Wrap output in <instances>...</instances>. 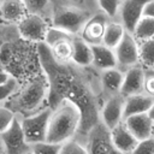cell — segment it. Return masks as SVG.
Returning <instances> with one entry per match:
<instances>
[{"instance_id": "277c9868", "label": "cell", "mask_w": 154, "mask_h": 154, "mask_svg": "<svg viewBox=\"0 0 154 154\" xmlns=\"http://www.w3.org/2000/svg\"><path fill=\"white\" fill-rule=\"evenodd\" d=\"M99 11L96 5L76 4L70 0H53L51 25L63 29L72 35H79L89 17Z\"/></svg>"}, {"instance_id": "d6986e66", "label": "cell", "mask_w": 154, "mask_h": 154, "mask_svg": "<svg viewBox=\"0 0 154 154\" xmlns=\"http://www.w3.org/2000/svg\"><path fill=\"white\" fill-rule=\"evenodd\" d=\"M28 13L22 0H0V19L8 23H17Z\"/></svg>"}, {"instance_id": "9a60e30c", "label": "cell", "mask_w": 154, "mask_h": 154, "mask_svg": "<svg viewBox=\"0 0 154 154\" xmlns=\"http://www.w3.org/2000/svg\"><path fill=\"white\" fill-rule=\"evenodd\" d=\"M91 46V66L97 70L99 72L117 67V59H116V53L113 48H109L105 46L103 43H97V45H90Z\"/></svg>"}, {"instance_id": "8d00e7d4", "label": "cell", "mask_w": 154, "mask_h": 154, "mask_svg": "<svg viewBox=\"0 0 154 154\" xmlns=\"http://www.w3.org/2000/svg\"><path fill=\"white\" fill-rule=\"evenodd\" d=\"M0 154H5V149H4V146H2L1 140H0Z\"/></svg>"}, {"instance_id": "ffe728a7", "label": "cell", "mask_w": 154, "mask_h": 154, "mask_svg": "<svg viewBox=\"0 0 154 154\" xmlns=\"http://www.w3.org/2000/svg\"><path fill=\"white\" fill-rule=\"evenodd\" d=\"M91 46L85 42L79 35H75L72 38V58L71 61L81 67L91 66Z\"/></svg>"}, {"instance_id": "1f68e13d", "label": "cell", "mask_w": 154, "mask_h": 154, "mask_svg": "<svg viewBox=\"0 0 154 154\" xmlns=\"http://www.w3.org/2000/svg\"><path fill=\"white\" fill-rule=\"evenodd\" d=\"M131 154H154V137L149 136L140 140Z\"/></svg>"}, {"instance_id": "e575fe53", "label": "cell", "mask_w": 154, "mask_h": 154, "mask_svg": "<svg viewBox=\"0 0 154 154\" xmlns=\"http://www.w3.org/2000/svg\"><path fill=\"white\" fill-rule=\"evenodd\" d=\"M76 4H89V5H96V1H90V0H70Z\"/></svg>"}, {"instance_id": "7a4b0ae2", "label": "cell", "mask_w": 154, "mask_h": 154, "mask_svg": "<svg viewBox=\"0 0 154 154\" xmlns=\"http://www.w3.org/2000/svg\"><path fill=\"white\" fill-rule=\"evenodd\" d=\"M48 83L45 73H40L22 83L16 93L4 102L18 117L34 114L47 106Z\"/></svg>"}, {"instance_id": "484cf974", "label": "cell", "mask_w": 154, "mask_h": 154, "mask_svg": "<svg viewBox=\"0 0 154 154\" xmlns=\"http://www.w3.org/2000/svg\"><path fill=\"white\" fill-rule=\"evenodd\" d=\"M59 154H88V150L85 143L77 137H73L60 144Z\"/></svg>"}, {"instance_id": "836d02e7", "label": "cell", "mask_w": 154, "mask_h": 154, "mask_svg": "<svg viewBox=\"0 0 154 154\" xmlns=\"http://www.w3.org/2000/svg\"><path fill=\"white\" fill-rule=\"evenodd\" d=\"M143 16L144 17H150L154 18V0H149L143 10Z\"/></svg>"}, {"instance_id": "f35d334b", "label": "cell", "mask_w": 154, "mask_h": 154, "mask_svg": "<svg viewBox=\"0 0 154 154\" xmlns=\"http://www.w3.org/2000/svg\"><path fill=\"white\" fill-rule=\"evenodd\" d=\"M25 154H32V152H31V149H30V150H29V152H26V153H25Z\"/></svg>"}, {"instance_id": "52a82bcc", "label": "cell", "mask_w": 154, "mask_h": 154, "mask_svg": "<svg viewBox=\"0 0 154 154\" xmlns=\"http://www.w3.org/2000/svg\"><path fill=\"white\" fill-rule=\"evenodd\" d=\"M85 146L88 154H125L116 148L111 138L109 129L101 122L96 123L87 134Z\"/></svg>"}, {"instance_id": "5bb4252c", "label": "cell", "mask_w": 154, "mask_h": 154, "mask_svg": "<svg viewBox=\"0 0 154 154\" xmlns=\"http://www.w3.org/2000/svg\"><path fill=\"white\" fill-rule=\"evenodd\" d=\"M109 132H111L112 142L116 146V148L118 150H120L122 153L131 154V152L136 147L138 140L131 134V131L128 129L125 123L124 122L119 123L118 125L112 128L109 130Z\"/></svg>"}, {"instance_id": "8992f818", "label": "cell", "mask_w": 154, "mask_h": 154, "mask_svg": "<svg viewBox=\"0 0 154 154\" xmlns=\"http://www.w3.org/2000/svg\"><path fill=\"white\" fill-rule=\"evenodd\" d=\"M51 26V20L41 14L26 13L17 23V32L24 41L31 43L43 42L46 32Z\"/></svg>"}, {"instance_id": "603a6c76", "label": "cell", "mask_w": 154, "mask_h": 154, "mask_svg": "<svg viewBox=\"0 0 154 154\" xmlns=\"http://www.w3.org/2000/svg\"><path fill=\"white\" fill-rule=\"evenodd\" d=\"M140 64L146 69H154V37L138 41Z\"/></svg>"}, {"instance_id": "6da1fadb", "label": "cell", "mask_w": 154, "mask_h": 154, "mask_svg": "<svg viewBox=\"0 0 154 154\" xmlns=\"http://www.w3.org/2000/svg\"><path fill=\"white\" fill-rule=\"evenodd\" d=\"M36 47L48 83L47 105L53 107L60 100H69L77 105L82 113V125L76 137L85 143L87 134L100 122V108L105 101L100 72L93 66L81 67L72 61H55L49 47L43 42L37 43Z\"/></svg>"}, {"instance_id": "d4e9b609", "label": "cell", "mask_w": 154, "mask_h": 154, "mask_svg": "<svg viewBox=\"0 0 154 154\" xmlns=\"http://www.w3.org/2000/svg\"><path fill=\"white\" fill-rule=\"evenodd\" d=\"M132 35L137 41H143L154 37V18L143 16L137 23Z\"/></svg>"}, {"instance_id": "3957f363", "label": "cell", "mask_w": 154, "mask_h": 154, "mask_svg": "<svg viewBox=\"0 0 154 154\" xmlns=\"http://www.w3.org/2000/svg\"><path fill=\"white\" fill-rule=\"evenodd\" d=\"M82 125V113L77 105L69 100H60L52 107L48 124L47 141L61 144L77 136Z\"/></svg>"}, {"instance_id": "5b68a950", "label": "cell", "mask_w": 154, "mask_h": 154, "mask_svg": "<svg viewBox=\"0 0 154 154\" xmlns=\"http://www.w3.org/2000/svg\"><path fill=\"white\" fill-rule=\"evenodd\" d=\"M51 114H52V107L47 105L34 114L26 117H19L25 140L30 146L47 141Z\"/></svg>"}, {"instance_id": "74e56055", "label": "cell", "mask_w": 154, "mask_h": 154, "mask_svg": "<svg viewBox=\"0 0 154 154\" xmlns=\"http://www.w3.org/2000/svg\"><path fill=\"white\" fill-rule=\"evenodd\" d=\"M152 137H154V122H153V128H152Z\"/></svg>"}, {"instance_id": "ac0fdd59", "label": "cell", "mask_w": 154, "mask_h": 154, "mask_svg": "<svg viewBox=\"0 0 154 154\" xmlns=\"http://www.w3.org/2000/svg\"><path fill=\"white\" fill-rule=\"evenodd\" d=\"M154 102V97L146 94L144 91L125 96L124 101V119L129 116L148 113L152 105Z\"/></svg>"}, {"instance_id": "7402d4cb", "label": "cell", "mask_w": 154, "mask_h": 154, "mask_svg": "<svg viewBox=\"0 0 154 154\" xmlns=\"http://www.w3.org/2000/svg\"><path fill=\"white\" fill-rule=\"evenodd\" d=\"M73 38V37H72ZM72 38L61 40L49 47L53 59L58 63H69L72 58Z\"/></svg>"}, {"instance_id": "f1b7e54d", "label": "cell", "mask_w": 154, "mask_h": 154, "mask_svg": "<svg viewBox=\"0 0 154 154\" xmlns=\"http://www.w3.org/2000/svg\"><path fill=\"white\" fill-rule=\"evenodd\" d=\"M19 85H20V82L14 77H11L6 83L1 84L0 85V103H4L6 100H8L19 88Z\"/></svg>"}, {"instance_id": "d6a6232c", "label": "cell", "mask_w": 154, "mask_h": 154, "mask_svg": "<svg viewBox=\"0 0 154 154\" xmlns=\"http://www.w3.org/2000/svg\"><path fill=\"white\" fill-rule=\"evenodd\" d=\"M143 91L154 97V69H146L144 67Z\"/></svg>"}, {"instance_id": "e0dca14e", "label": "cell", "mask_w": 154, "mask_h": 154, "mask_svg": "<svg viewBox=\"0 0 154 154\" xmlns=\"http://www.w3.org/2000/svg\"><path fill=\"white\" fill-rule=\"evenodd\" d=\"M128 129L131 134L140 141L152 136V128H153V119L149 117L148 113H140L126 117L124 120Z\"/></svg>"}, {"instance_id": "4316f807", "label": "cell", "mask_w": 154, "mask_h": 154, "mask_svg": "<svg viewBox=\"0 0 154 154\" xmlns=\"http://www.w3.org/2000/svg\"><path fill=\"white\" fill-rule=\"evenodd\" d=\"M99 11L103 12L109 19H118L119 8L123 0H95Z\"/></svg>"}, {"instance_id": "7c38bea8", "label": "cell", "mask_w": 154, "mask_h": 154, "mask_svg": "<svg viewBox=\"0 0 154 154\" xmlns=\"http://www.w3.org/2000/svg\"><path fill=\"white\" fill-rule=\"evenodd\" d=\"M109 18L101 11L94 12L83 25L79 36L89 45H97L102 42L103 32Z\"/></svg>"}, {"instance_id": "30bf717a", "label": "cell", "mask_w": 154, "mask_h": 154, "mask_svg": "<svg viewBox=\"0 0 154 154\" xmlns=\"http://www.w3.org/2000/svg\"><path fill=\"white\" fill-rule=\"evenodd\" d=\"M124 101L120 93L105 99L100 108V122L109 130L124 120Z\"/></svg>"}, {"instance_id": "44dd1931", "label": "cell", "mask_w": 154, "mask_h": 154, "mask_svg": "<svg viewBox=\"0 0 154 154\" xmlns=\"http://www.w3.org/2000/svg\"><path fill=\"white\" fill-rule=\"evenodd\" d=\"M125 31H126L125 28L123 26V24L119 20L109 19L107 25H106L101 43H103L105 46L114 49L117 47V45L120 42V40L123 38Z\"/></svg>"}, {"instance_id": "4fadbf2b", "label": "cell", "mask_w": 154, "mask_h": 154, "mask_svg": "<svg viewBox=\"0 0 154 154\" xmlns=\"http://www.w3.org/2000/svg\"><path fill=\"white\" fill-rule=\"evenodd\" d=\"M144 82V67L141 64H137L126 71H124L123 84L120 88V94L125 97L129 95L138 94L143 91Z\"/></svg>"}, {"instance_id": "8fae6325", "label": "cell", "mask_w": 154, "mask_h": 154, "mask_svg": "<svg viewBox=\"0 0 154 154\" xmlns=\"http://www.w3.org/2000/svg\"><path fill=\"white\" fill-rule=\"evenodd\" d=\"M148 1L149 0H123L122 1L117 20H119L123 24L126 31L134 32L137 23L143 17V10Z\"/></svg>"}, {"instance_id": "9c48e42d", "label": "cell", "mask_w": 154, "mask_h": 154, "mask_svg": "<svg viewBox=\"0 0 154 154\" xmlns=\"http://www.w3.org/2000/svg\"><path fill=\"white\" fill-rule=\"evenodd\" d=\"M0 140L5 149V154H25L31 149V146L25 140L18 116L14 118L10 128L0 134Z\"/></svg>"}, {"instance_id": "2e32d148", "label": "cell", "mask_w": 154, "mask_h": 154, "mask_svg": "<svg viewBox=\"0 0 154 154\" xmlns=\"http://www.w3.org/2000/svg\"><path fill=\"white\" fill-rule=\"evenodd\" d=\"M123 78H124V71H122L118 67L107 69L100 72V85L105 99L111 95H116L120 93Z\"/></svg>"}, {"instance_id": "4dcf8cb0", "label": "cell", "mask_w": 154, "mask_h": 154, "mask_svg": "<svg viewBox=\"0 0 154 154\" xmlns=\"http://www.w3.org/2000/svg\"><path fill=\"white\" fill-rule=\"evenodd\" d=\"M16 117L17 116L12 109H10L4 103H0V134L10 128Z\"/></svg>"}, {"instance_id": "f546056e", "label": "cell", "mask_w": 154, "mask_h": 154, "mask_svg": "<svg viewBox=\"0 0 154 154\" xmlns=\"http://www.w3.org/2000/svg\"><path fill=\"white\" fill-rule=\"evenodd\" d=\"M32 154H59L60 152V144L53 143V142H38L31 146Z\"/></svg>"}, {"instance_id": "d590c367", "label": "cell", "mask_w": 154, "mask_h": 154, "mask_svg": "<svg viewBox=\"0 0 154 154\" xmlns=\"http://www.w3.org/2000/svg\"><path fill=\"white\" fill-rule=\"evenodd\" d=\"M148 114H149V117L154 120V102H153V105H152V107H150V109L148 111Z\"/></svg>"}, {"instance_id": "cb8c5ba5", "label": "cell", "mask_w": 154, "mask_h": 154, "mask_svg": "<svg viewBox=\"0 0 154 154\" xmlns=\"http://www.w3.org/2000/svg\"><path fill=\"white\" fill-rule=\"evenodd\" d=\"M26 7L28 13L41 14L46 18H51L53 0H22Z\"/></svg>"}, {"instance_id": "ba28073f", "label": "cell", "mask_w": 154, "mask_h": 154, "mask_svg": "<svg viewBox=\"0 0 154 154\" xmlns=\"http://www.w3.org/2000/svg\"><path fill=\"white\" fill-rule=\"evenodd\" d=\"M117 67L122 71H126L128 69L140 64V51H138V41L135 38L132 32L125 31L123 38L114 48Z\"/></svg>"}, {"instance_id": "83f0119b", "label": "cell", "mask_w": 154, "mask_h": 154, "mask_svg": "<svg viewBox=\"0 0 154 154\" xmlns=\"http://www.w3.org/2000/svg\"><path fill=\"white\" fill-rule=\"evenodd\" d=\"M75 35L63 30V29H59V28H55V26H49L47 32H46V36H45V40H43V43H46L48 47L53 46L54 43L61 41V40H67V38H72Z\"/></svg>"}]
</instances>
